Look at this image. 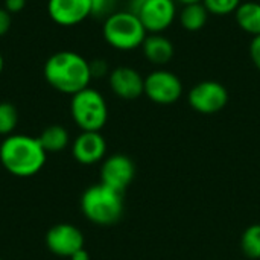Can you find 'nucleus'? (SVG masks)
Here are the masks:
<instances>
[{"instance_id": "nucleus-13", "label": "nucleus", "mask_w": 260, "mask_h": 260, "mask_svg": "<svg viewBox=\"0 0 260 260\" xmlns=\"http://www.w3.org/2000/svg\"><path fill=\"white\" fill-rule=\"evenodd\" d=\"M73 157L81 165H94L107 152V142L99 131H82L73 142Z\"/></svg>"}, {"instance_id": "nucleus-2", "label": "nucleus", "mask_w": 260, "mask_h": 260, "mask_svg": "<svg viewBox=\"0 0 260 260\" xmlns=\"http://www.w3.org/2000/svg\"><path fill=\"white\" fill-rule=\"evenodd\" d=\"M47 152L38 139L24 134H11L0 145V161L15 177H32L46 163Z\"/></svg>"}, {"instance_id": "nucleus-26", "label": "nucleus", "mask_w": 260, "mask_h": 260, "mask_svg": "<svg viewBox=\"0 0 260 260\" xmlns=\"http://www.w3.org/2000/svg\"><path fill=\"white\" fill-rule=\"evenodd\" d=\"M70 260H90V256H88V253L82 248V250H79V251H76Z\"/></svg>"}, {"instance_id": "nucleus-23", "label": "nucleus", "mask_w": 260, "mask_h": 260, "mask_svg": "<svg viewBox=\"0 0 260 260\" xmlns=\"http://www.w3.org/2000/svg\"><path fill=\"white\" fill-rule=\"evenodd\" d=\"M90 70H91V76L94 78H101L104 75H107L108 72V64L104 59H96L93 62H90Z\"/></svg>"}, {"instance_id": "nucleus-28", "label": "nucleus", "mask_w": 260, "mask_h": 260, "mask_svg": "<svg viewBox=\"0 0 260 260\" xmlns=\"http://www.w3.org/2000/svg\"><path fill=\"white\" fill-rule=\"evenodd\" d=\"M3 56H2V53H0V73H2V70H3Z\"/></svg>"}, {"instance_id": "nucleus-4", "label": "nucleus", "mask_w": 260, "mask_h": 260, "mask_svg": "<svg viewBox=\"0 0 260 260\" xmlns=\"http://www.w3.org/2000/svg\"><path fill=\"white\" fill-rule=\"evenodd\" d=\"M104 40L116 50L129 52L142 47L148 32L133 11H116L102 24Z\"/></svg>"}, {"instance_id": "nucleus-22", "label": "nucleus", "mask_w": 260, "mask_h": 260, "mask_svg": "<svg viewBox=\"0 0 260 260\" xmlns=\"http://www.w3.org/2000/svg\"><path fill=\"white\" fill-rule=\"evenodd\" d=\"M250 56H251L254 67L260 72V35L253 37V40L250 43Z\"/></svg>"}, {"instance_id": "nucleus-20", "label": "nucleus", "mask_w": 260, "mask_h": 260, "mask_svg": "<svg viewBox=\"0 0 260 260\" xmlns=\"http://www.w3.org/2000/svg\"><path fill=\"white\" fill-rule=\"evenodd\" d=\"M242 0H203V5L212 15H230L235 14Z\"/></svg>"}, {"instance_id": "nucleus-27", "label": "nucleus", "mask_w": 260, "mask_h": 260, "mask_svg": "<svg viewBox=\"0 0 260 260\" xmlns=\"http://www.w3.org/2000/svg\"><path fill=\"white\" fill-rule=\"evenodd\" d=\"M178 3H181L183 6L184 5H192V3H203V0H175Z\"/></svg>"}, {"instance_id": "nucleus-10", "label": "nucleus", "mask_w": 260, "mask_h": 260, "mask_svg": "<svg viewBox=\"0 0 260 260\" xmlns=\"http://www.w3.org/2000/svg\"><path fill=\"white\" fill-rule=\"evenodd\" d=\"M47 248L62 257H72L84 248V235L72 224H56L46 235Z\"/></svg>"}, {"instance_id": "nucleus-3", "label": "nucleus", "mask_w": 260, "mask_h": 260, "mask_svg": "<svg viewBox=\"0 0 260 260\" xmlns=\"http://www.w3.org/2000/svg\"><path fill=\"white\" fill-rule=\"evenodd\" d=\"M122 195L102 183L90 186L81 197V210L93 224L113 225L123 213Z\"/></svg>"}, {"instance_id": "nucleus-1", "label": "nucleus", "mask_w": 260, "mask_h": 260, "mask_svg": "<svg viewBox=\"0 0 260 260\" xmlns=\"http://www.w3.org/2000/svg\"><path fill=\"white\" fill-rule=\"evenodd\" d=\"M43 73L50 87L70 96L87 88L93 78L90 62L72 50H61L49 56Z\"/></svg>"}, {"instance_id": "nucleus-30", "label": "nucleus", "mask_w": 260, "mask_h": 260, "mask_svg": "<svg viewBox=\"0 0 260 260\" xmlns=\"http://www.w3.org/2000/svg\"><path fill=\"white\" fill-rule=\"evenodd\" d=\"M0 260H2V259H0Z\"/></svg>"}, {"instance_id": "nucleus-15", "label": "nucleus", "mask_w": 260, "mask_h": 260, "mask_svg": "<svg viewBox=\"0 0 260 260\" xmlns=\"http://www.w3.org/2000/svg\"><path fill=\"white\" fill-rule=\"evenodd\" d=\"M238 26L248 35H260V3L254 0L242 2L235 12Z\"/></svg>"}, {"instance_id": "nucleus-25", "label": "nucleus", "mask_w": 260, "mask_h": 260, "mask_svg": "<svg viewBox=\"0 0 260 260\" xmlns=\"http://www.w3.org/2000/svg\"><path fill=\"white\" fill-rule=\"evenodd\" d=\"M26 6V0H5V9L12 15L17 14L20 11H23V8Z\"/></svg>"}, {"instance_id": "nucleus-5", "label": "nucleus", "mask_w": 260, "mask_h": 260, "mask_svg": "<svg viewBox=\"0 0 260 260\" xmlns=\"http://www.w3.org/2000/svg\"><path fill=\"white\" fill-rule=\"evenodd\" d=\"M70 113L82 131H101L108 120L105 98L94 88H84L72 96Z\"/></svg>"}, {"instance_id": "nucleus-24", "label": "nucleus", "mask_w": 260, "mask_h": 260, "mask_svg": "<svg viewBox=\"0 0 260 260\" xmlns=\"http://www.w3.org/2000/svg\"><path fill=\"white\" fill-rule=\"evenodd\" d=\"M11 23H12V15L5 8H0V37L8 34V30L11 29Z\"/></svg>"}, {"instance_id": "nucleus-6", "label": "nucleus", "mask_w": 260, "mask_h": 260, "mask_svg": "<svg viewBox=\"0 0 260 260\" xmlns=\"http://www.w3.org/2000/svg\"><path fill=\"white\" fill-rule=\"evenodd\" d=\"M133 12L137 14L148 34H163L177 17L175 0H139Z\"/></svg>"}, {"instance_id": "nucleus-8", "label": "nucleus", "mask_w": 260, "mask_h": 260, "mask_svg": "<svg viewBox=\"0 0 260 260\" xmlns=\"http://www.w3.org/2000/svg\"><path fill=\"white\" fill-rule=\"evenodd\" d=\"M189 105L201 114H215L229 104V91L218 81H201L195 84L187 94Z\"/></svg>"}, {"instance_id": "nucleus-7", "label": "nucleus", "mask_w": 260, "mask_h": 260, "mask_svg": "<svg viewBox=\"0 0 260 260\" xmlns=\"http://www.w3.org/2000/svg\"><path fill=\"white\" fill-rule=\"evenodd\" d=\"M145 96L158 105L175 104L183 96V82L174 72L157 69L145 76Z\"/></svg>"}, {"instance_id": "nucleus-29", "label": "nucleus", "mask_w": 260, "mask_h": 260, "mask_svg": "<svg viewBox=\"0 0 260 260\" xmlns=\"http://www.w3.org/2000/svg\"><path fill=\"white\" fill-rule=\"evenodd\" d=\"M134 2H139V0H134Z\"/></svg>"}, {"instance_id": "nucleus-12", "label": "nucleus", "mask_w": 260, "mask_h": 260, "mask_svg": "<svg viewBox=\"0 0 260 260\" xmlns=\"http://www.w3.org/2000/svg\"><path fill=\"white\" fill-rule=\"evenodd\" d=\"M108 84L111 91L125 101H134L145 94V78L133 67L120 66L110 72Z\"/></svg>"}, {"instance_id": "nucleus-9", "label": "nucleus", "mask_w": 260, "mask_h": 260, "mask_svg": "<svg viewBox=\"0 0 260 260\" xmlns=\"http://www.w3.org/2000/svg\"><path fill=\"white\" fill-rule=\"evenodd\" d=\"M136 175V166L133 160L123 154H114L108 157L101 168V183L123 193L133 183Z\"/></svg>"}, {"instance_id": "nucleus-18", "label": "nucleus", "mask_w": 260, "mask_h": 260, "mask_svg": "<svg viewBox=\"0 0 260 260\" xmlns=\"http://www.w3.org/2000/svg\"><path fill=\"white\" fill-rule=\"evenodd\" d=\"M241 248L247 257L260 259V224H253L244 232L241 238Z\"/></svg>"}, {"instance_id": "nucleus-16", "label": "nucleus", "mask_w": 260, "mask_h": 260, "mask_svg": "<svg viewBox=\"0 0 260 260\" xmlns=\"http://www.w3.org/2000/svg\"><path fill=\"white\" fill-rule=\"evenodd\" d=\"M209 11L203 3H192V5H184L178 14V20L183 29L189 32H197L203 29L209 20Z\"/></svg>"}, {"instance_id": "nucleus-19", "label": "nucleus", "mask_w": 260, "mask_h": 260, "mask_svg": "<svg viewBox=\"0 0 260 260\" xmlns=\"http://www.w3.org/2000/svg\"><path fill=\"white\" fill-rule=\"evenodd\" d=\"M18 122L17 110L12 104L0 102V136H11Z\"/></svg>"}, {"instance_id": "nucleus-21", "label": "nucleus", "mask_w": 260, "mask_h": 260, "mask_svg": "<svg viewBox=\"0 0 260 260\" xmlns=\"http://www.w3.org/2000/svg\"><path fill=\"white\" fill-rule=\"evenodd\" d=\"M119 6V0H91V17L108 18L114 14Z\"/></svg>"}, {"instance_id": "nucleus-17", "label": "nucleus", "mask_w": 260, "mask_h": 260, "mask_svg": "<svg viewBox=\"0 0 260 260\" xmlns=\"http://www.w3.org/2000/svg\"><path fill=\"white\" fill-rule=\"evenodd\" d=\"M69 139L70 137H69L67 129L61 125L47 126L38 137V140L46 152H59V151L66 149L69 145Z\"/></svg>"}, {"instance_id": "nucleus-11", "label": "nucleus", "mask_w": 260, "mask_h": 260, "mask_svg": "<svg viewBox=\"0 0 260 260\" xmlns=\"http://www.w3.org/2000/svg\"><path fill=\"white\" fill-rule=\"evenodd\" d=\"M47 12L59 26H76L91 15V0H47Z\"/></svg>"}, {"instance_id": "nucleus-14", "label": "nucleus", "mask_w": 260, "mask_h": 260, "mask_svg": "<svg viewBox=\"0 0 260 260\" xmlns=\"http://www.w3.org/2000/svg\"><path fill=\"white\" fill-rule=\"evenodd\" d=\"M142 50H143L145 58L155 66L168 64L175 53L172 41L161 34L146 35V38L142 44Z\"/></svg>"}]
</instances>
